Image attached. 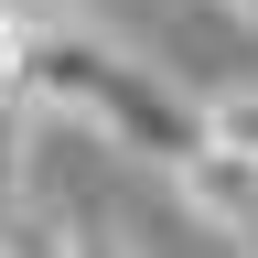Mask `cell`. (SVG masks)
Segmentation results:
<instances>
[{
    "instance_id": "6da1fadb",
    "label": "cell",
    "mask_w": 258,
    "mask_h": 258,
    "mask_svg": "<svg viewBox=\"0 0 258 258\" xmlns=\"http://www.w3.org/2000/svg\"><path fill=\"white\" fill-rule=\"evenodd\" d=\"M11 108H43L64 129H86V140L151 161V172H183V161L205 151V97H183L161 64H140L129 43H108V32H76V22H43L22 43Z\"/></svg>"
},
{
    "instance_id": "7a4b0ae2",
    "label": "cell",
    "mask_w": 258,
    "mask_h": 258,
    "mask_svg": "<svg viewBox=\"0 0 258 258\" xmlns=\"http://www.w3.org/2000/svg\"><path fill=\"white\" fill-rule=\"evenodd\" d=\"M172 194H183V215H194V226H215L226 247H258V161H247V151L205 140V151L172 172Z\"/></svg>"
},
{
    "instance_id": "3957f363",
    "label": "cell",
    "mask_w": 258,
    "mask_h": 258,
    "mask_svg": "<svg viewBox=\"0 0 258 258\" xmlns=\"http://www.w3.org/2000/svg\"><path fill=\"white\" fill-rule=\"evenodd\" d=\"M0 258H86V226L54 205H22V215H0Z\"/></svg>"
},
{
    "instance_id": "277c9868",
    "label": "cell",
    "mask_w": 258,
    "mask_h": 258,
    "mask_svg": "<svg viewBox=\"0 0 258 258\" xmlns=\"http://www.w3.org/2000/svg\"><path fill=\"white\" fill-rule=\"evenodd\" d=\"M205 140H226V151L258 161V86H215L205 97Z\"/></svg>"
},
{
    "instance_id": "5b68a950",
    "label": "cell",
    "mask_w": 258,
    "mask_h": 258,
    "mask_svg": "<svg viewBox=\"0 0 258 258\" xmlns=\"http://www.w3.org/2000/svg\"><path fill=\"white\" fill-rule=\"evenodd\" d=\"M32 205V151H22V108L0 97V215Z\"/></svg>"
},
{
    "instance_id": "8992f818",
    "label": "cell",
    "mask_w": 258,
    "mask_h": 258,
    "mask_svg": "<svg viewBox=\"0 0 258 258\" xmlns=\"http://www.w3.org/2000/svg\"><path fill=\"white\" fill-rule=\"evenodd\" d=\"M43 22H54L43 0H0V97H11V64H22V43H32Z\"/></svg>"
},
{
    "instance_id": "52a82bcc",
    "label": "cell",
    "mask_w": 258,
    "mask_h": 258,
    "mask_svg": "<svg viewBox=\"0 0 258 258\" xmlns=\"http://www.w3.org/2000/svg\"><path fill=\"white\" fill-rule=\"evenodd\" d=\"M226 22H247V32H258V0H226Z\"/></svg>"
},
{
    "instance_id": "ba28073f",
    "label": "cell",
    "mask_w": 258,
    "mask_h": 258,
    "mask_svg": "<svg viewBox=\"0 0 258 258\" xmlns=\"http://www.w3.org/2000/svg\"><path fill=\"white\" fill-rule=\"evenodd\" d=\"M237 258H258V247H237Z\"/></svg>"
}]
</instances>
